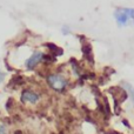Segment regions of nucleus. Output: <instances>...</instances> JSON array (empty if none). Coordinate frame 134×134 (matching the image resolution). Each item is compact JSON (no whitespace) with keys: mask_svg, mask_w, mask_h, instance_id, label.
<instances>
[{"mask_svg":"<svg viewBox=\"0 0 134 134\" xmlns=\"http://www.w3.org/2000/svg\"><path fill=\"white\" fill-rule=\"evenodd\" d=\"M114 19L120 27L130 25V23H134V8L118 7L114 11Z\"/></svg>","mask_w":134,"mask_h":134,"instance_id":"nucleus-1","label":"nucleus"},{"mask_svg":"<svg viewBox=\"0 0 134 134\" xmlns=\"http://www.w3.org/2000/svg\"><path fill=\"white\" fill-rule=\"evenodd\" d=\"M47 83L52 90L57 91V92H63L68 85V81L61 74H49L47 76Z\"/></svg>","mask_w":134,"mask_h":134,"instance_id":"nucleus-2","label":"nucleus"},{"mask_svg":"<svg viewBox=\"0 0 134 134\" xmlns=\"http://www.w3.org/2000/svg\"><path fill=\"white\" fill-rule=\"evenodd\" d=\"M44 55L45 54L42 53V52H40V51H37V52H34V53H32V55L26 60L25 67L28 69V71L34 69L35 67H37L42 60H44Z\"/></svg>","mask_w":134,"mask_h":134,"instance_id":"nucleus-3","label":"nucleus"},{"mask_svg":"<svg viewBox=\"0 0 134 134\" xmlns=\"http://www.w3.org/2000/svg\"><path fill=\"white\" fill-rule=\"evenodd\" d=\"M39 99H40L39 94L32 90H24L23 93H21V101L25 102V104L34 105L39 101Z\"/></svg>","mask_w":134,"mask_h":134,"instance_id":"nucleus-4","label":"nucleus"},{"mask_svg":"<svg viewBox=\"0 0 134 134\" xmlns=\"http://www.w3.org/2000/svg\"><path fill=\"white\" fill-rule=\"evenodd\" d=\"M82 52H83V55L87 60H90L91 63L93 64V54H92V48H91V45H83L82 46Z\"/></svg>","mask_w":134,"mask_h":134,"instance_id":"nucleus-5","label":"nucleus"},{"mask_svg":"<svg viewBox=\"0 0 134 134\" xmlns=\"http://www.w3.org/2000/svg\"><path fill=\"white\" fill-rule=\"evenodd\" d=\"M122 86H124V90L126 91V93H127V95H130L131 100H132V102L134 104V87L131 83L128 82H122Z\"/></svg>","mask_w":134,"mask_h":134,"instance_id":"nucleus-6","label":"nucleus"},{"mask_svg":"<svg viewBox=\"0 0 134 134\" xmlns=\"http://www.w3.org/2000/svg\"><path fill=\"white\" fill-rule=\"evenodd\" d=\"M0 134H7V127L4 124H0Z\"/></svg>","mask_w":134,"mask_h":134,"instance_id":"nucleus-7","label":"nucleus"},{"mask_svg":"<svg viewBox=\"0 0 134 134\" xmlns=\"http://www.w3.org/2000/svg\"><path fill=\"white\" fill-rule=\"evenodd\" d=\"M5 76H6L5 72H2V71H1V68H0V83H1L2 81L5 80Z\"/></svg>","mask_w":134,"mask_h":134,"instance_id":"nucleus-8","label":"nucleus"},{"mask_svg":"<svg viewBox=\"0 0 134 134\" xmlns=\"http://www.w3.org/2000/svg\"><path fill=\"white\" fill-rule=\"evenodd\" d=\"M61 31H63V33H64V34H68V33H69V31H71V30H69V28L67 27V26H64V27L61 28Z\"/></svg>","mask_w":134,"mask_h":134,"instance_id":"nucleus-9","label":"nucleus"}]
</instances>
